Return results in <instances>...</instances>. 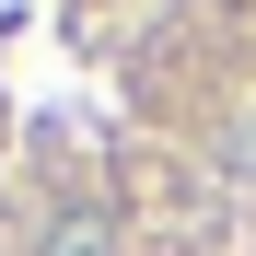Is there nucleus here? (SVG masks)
Masks as SVG:
<instances>
[{"mask_svg":"<svg viewBox=\"0 0 256 256\" xmlns=\"http://www.w3.org/2000/svg\"><path fill=\"white\" fill-rule=\"evenodd\" d=\"M47 256H116V222H94V210H70V222L47 233Z\"/></svg>","mask_w":256,"mask_h":256,"instance_id":"1","label":"nucleus"}]
</instances>
